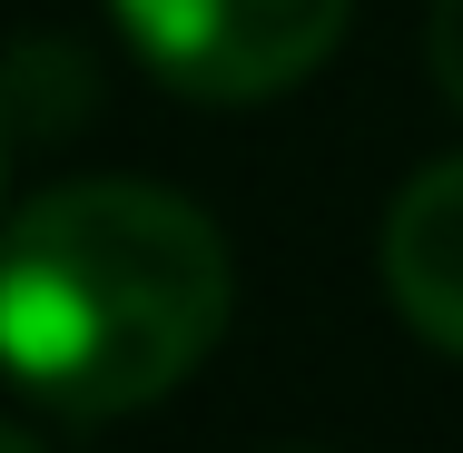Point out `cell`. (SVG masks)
I'll return each instance as SVG.
<instances>
[{
  "label": "cell",
  "instance_id": "obj_3",
  "mask_svg": "<svg viewBox=\"0 0 463 453\" xmlns=\"http://www.w3.org/2000/svg\"><path fill=\"white\" fill-rule=\"evenodd\" d=\"M384 286L424 345L463 355V158L414 168L384 207Z\"/></svg>",
  "mask_w": 463,
  "mask_h": 453
},
{
  "label": "cell",
  "instance_id": "obj_1",
  "mask_svg": "<svg viewBox=\"0 0 463 453\" xmlns=\"http://www.w3.org/2000/svg\"><path fill=\"white\" fill-rule=\"evenodd\" d=\"M227 306L237 267L217 217L148 178L40 187L0 227V374L60 424L178 394L227 335Z\"/></svg>",
  "mask_w": 463,
  "mask_h": 453
},
{
  "label": "cell",
  "instance_id": "obj_5",
  "mask_svg": "<svg viewBox=\"0 0 463 453\" xmlns=\"http://www.w3.org/2000/svg\"><path fill=\"white\" fill-rule=\"evenodd\" d=\"M0 453H40V434H20V424H0Z\"/></svg>",
  "mask_w": 463,
  "mask_h": 453
},
{
  "label": "cell",
  "instance_id": "obj_2",
  "mask_svg": "<svg viewBox=\"0 0 463 453\" xmlns=\"http://www.w3.org/2000/svg\"><path fill=\"white\" fill-rule=\"evenodd\" d=\"M118 40L187 99H277L326 70L355 0H109Z\"/></svg>",
  "mask_w": 463,
  "mask_h": 453
},
{
  "label": "cell",
  "instance_id": "obj_4",
  "mask_svg": "<svg viewBox=\"0 0 463 453\" xmlns=\"http://www.w3.org/2000/svg\"><path fill=\"white\" fill-rule=\"evenodd\" d=\"M424 60H434V90L463 109V0H434L424 10Z\"/></svg>",
  "mask_w": 463,
  "mask_h": 453
},
{
  "label": "cell",
  "instance_id": "obj_6",
  "mask_svg": "<svg viewBox=\"0 0 463 453\" xmlns=\"http://www.w3.org/2000/svg\"><path fill=\"white\" fill-rule=\"evenodd\" d=\"M0 178H10V128H0Z\"/></svg>",
  "mask_w": 463,
  "mask_h": 453
}]
</instances>
